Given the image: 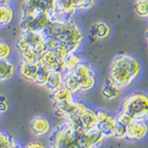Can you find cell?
<instances>
[{
    "label": "cell",
    "mask_w": 148,
    "mask_h": 148,
    "mask_svg": "<svg viewBox=\"0 0 148 148\" xmlns=\"http://www.w3.org/2000/svg\"><path fill=\"white\" fill-rule=\"evenodd\" d=\"M47 39V50H52L65 58L78 53L84 41V32L72 21H53L45 30Z\"/></svg>",
    "instance_id": "obj_1"
},
{
    "label": "cell",
    "mask_w": 148,
    "mask_h": 148,
    "mask_svg": "<svg viewBox=\"0 0 148 148\" xmlns=\"http://www.w3.org/2000/svg\"><path fill=\"white\" fill-rule=\"evenodd\" d=\"M56 0H23L21 7V30L45 31L55 20Z\"/></svg>",
    "instance_id": "obj_2"
},
{
    "label": "cell",
    "mask_w": 148,
    "mask_h": 148,
    "mask_svg": "<svg viewBox=\"0 0 148 148\" xmlns=\"http://www.w3.org/2000/svg\"><path fill=\"white\" fill-rule=\"evenodd\" d=\"M142 73L139 60L129 54H119L110 63L108 75L120 89L131 86Z\"/></svg>",
    "instance_id": "obj_3"
},
{
    "label": "cell",
    "mask_w": 148,
    "mask_h": 148,
    "mask_svg": "<svg viewBox=\"0 0 148 148\" xmlns=\"http://www.w3.org/2000/svg\"><path fill=\"white\" fill-rule=\"evenodd\" d=\"M16 48L21 59L39 61L47 51V39L45 31L21 30V34L16 41Z\"/></svg>",
    "instance_id": "obj_4"
},
{
    "label": "cell",
    "mask_w": 148,
    "mask_h": 148,
    "mask_svg": "<svg viewBox=\"0 0 148 148\" xmlns=\"http://www.w3.org/2000/svg\"><path fill=\"white\" fill-rule=\"evenodd\" d=\"M119 111L133 120L148 121V94L142 91L132 92L122 100Z\"/></svg>",
    "instance_id": "obj_5"
},
{
    "label": "cell",
    "mask_w": 148,
    "mask_h": 148,
    "mask_svg": "<svg viewBox=\"0 0 148 148\" xmlns=\"http://www.w3.org/2000/svg\"><path fill=\"white\" fill-rule=\"evenodd\" d=\"M96 0H56L54 21H71L77 12L89 11L95 6Z\"/></svg>",
    "instance_id": "obj_6"
},
{
    "label": "cell",
    "mask_w": 148,
    "mask_h": 148,
    "mask_svg": "<svg viewBox=\"0 0 148 148\" xmlns=\"http://www.w3.org/2000/svg\"><path fill=\"white\" fill-rule=\"evenodd\" d=\"M49 148H80L78 132L68 121L55 128L48 139Z\"/></svg>",
    "instance_id": "obj_7"
},
{
    "label": "cell",
    "mask_w": 148,
    "mask_h": 148,
    "mask_svg": "<svg viewBox=\"0 0 148 148\" xmlns=\"http://www.w3.org/2000/svg\"><path fill=\"white\" fill-rule=\"evenodd\" d=\"M65 121H68L76 131L86 132L96 128L97 126L96 112L95 109L85 106L75 117H73L68 120H65Z\"/></svg>",
    "instance_id": "obj_8"
},
{
    "label": "cell",
    "mask_w": 148,
    "mask_h": 148,
    "mask_svg": "<svg viewBox=\"0 0 148 148\" xmlns=\"http://www.w3.org/2000/svg\"><path fill=\"white\" fill-rule=\"evenodd\" d=\"M72 71L81 82V88L82 92H89L95 86V72L90 63L83 60L80 64L77 65L76 68Z\"/></svg>",
    "instance_id": "obj_9"
},
{
    "label": "cell",
    "mask_w": 148,
    "mask_h": 148,
    "mask_svg": "<svg viewBox=\"0 0 148 148\" xmlns=\"http://www.w3.org/2000/svg\"><path fill=\"white\" fill-rule=\"evenodd\" d=\"M95 112L97 117V129L102 132L106 139L113 138L116 122H117L116 115L104 108L96 109Z\"/></svg>",
    "instance_id": "obj_10"
},
{
    "label": "cell",
    "mask_w": 148,
    "mask_h": 148,
    "mask_svg": "<svg viewBox=\"0 0 148 148\" xmlns=\"http://www.w3.org/2000/svg\"><path fill=\"white\" fill-rule=\"evenodd\" d=\"M85 106H87L83 102L75 99L72 102H69V103L53 105V108L57 117L64 119V120H68L75 117Z\"/></svg>",
    "instance_id": "obj_11"
},
{
    "label": "cell",
    "mask_w": 148,
    "mask_h": 148,
    "mask_svg": "<svg viewBox=\"0 0 148 148\" xmlns=\"http://www.w3.org/2000/svg\"><path fill=\"white\" fill-rule=\"evenodd\" d=\"M148 135V124L143 120H132L127 126L126 140L132 143L141 142Z\"/></svg>",
    "instance_id": "obj_12"
},
{
    "label": "cell",
    "mask_w": 148,
    "mask_h": 148,
    "mask_svg": "<svg viewBox=\"0 0 148 148\" xmlns=\"http://www.w3.org/2000/svg\"><path fill=\"white\" fill-rule=\"evenodd\" d=\"M39 71L38 61H27L21 59L18 65V73L23 81L35 84L37 74Z\"/></svg>",
    "instance_id": "obj_13"
},
{
    "label": "cell",
    "mask_w": 148,
    "mask_h": 148,
    "mask_svg": "<svg viewBox=\"0 0 148 148\" xmlns=\"http://www.w3.org/2000/svg\"><path fill=\"white\" fill-rule=\"evenodd\" d=\"M64 59L61 57L54 52L52 50H47L46 52L42 56V58L39 60V63L43 64L44 66L47 68L50 71H58L64 73Z\"/></svg>",
    "instance_id": "obj_14"
},
{
    "label": "cell",
    "mask_w": 148,
    "mask_h": 148,
    "mask_svg": "<svg viewBox=\"0 0 148 148\" xmlns=\"http://www.w3.org/2000/svg\"><path fill=\"white\" fill-rule=\"evenodd\" d=\"M30 129L34 136L41 137L51 132V124L49 120L43 116H36L31 120Z\"/></svg>",
    "instance_id": "obj_15"
},
{
    "label": "cell",
    "mask_w": 148,
    "mask_h": 148,
    "mask_svg": "<svg viewBox=\"0 0 148 148\" xmlns=\"http://www.w3.org/2000/svg\"><path fill=\"white\" fill-rule=\"evenodd\" d=\"M121 90L122 89H120L110 78H108L106 79L104 84L102 86L101 95L105 100L113 101L118 99L121 95Z\"/></svg>",
    "instance_id": "obj_16"
},
{
    "label": "cell",
    "mask_w": 148,
    "mask_h": 148,
    "mask_svg": "<svg viewBox=\"0 0 148 148\" xmlns=\"http://www.w3.org/2000/svg\"><path fill=\"white\" fill-rule=\"evenodd\" d=\"M111 34V28L105 21H97L92 25L90 29V36L95 40L108 39Z\"/></svg>",
    "instance_id": "obj_17"
},
{
    "label": "cell",
    "mask_w": 148,
    "mask_h": 148,
    "mask_svg": "<svg viewBox=\"0 0 148 148\" xmlns=\"http://www.w3.org/2000/svg\"><path fill=\"white\" fill-rule=\"evenodd\" d=\"M50 99L52 101V105L69 103L75 100L74 94L64 86L53 92H50Z\"/></svg>",
    "instance_id": "obj_18"
},
{
    "label": "cell",
    "mask_w": 148,
    "mask_h": 148,
    "mask_svg": "<svg viewBox=\"0 0 148 148\" xmlns=\"http://www.w3.org/2000/svg\"><path fill=\"white\" fill-rule=\"evenodd\" d=\"M15 12L10 4L0 2V29L9 26L14 21Z\"/></svg>",
    "instance_id": "obj_19"
},
{
    "label": "cell",
    "mask_w": 148,
    "mask_h": 148,
    "mask_svg": "<svg viewBox=\"0 0 148 148\" xmlns=\"http://www.w3.org/2000/svg\"><path fill=\"white\" fill-rule=\"evenodd\" d=\"M63 83L64 87H66L68 90H69L74 95L82 92L81 82L72 71L63 73Z\"/></svg>",
    "instance_id": "obj_20"
},
{
    "label": "cell",
    "mask_w": 148,
    "mask_h": 148,
    "mask_svg": "<svg viewBox=\"0 0 148 148\" xmlns=\"http://www.w3.org/2000/svg\"><path fill=\"white\" fill-rule=\"evenodd\" d=\"M63 86V73L58 71H50L47 81H46V83L44 88H45L50 94V92L57 91Z\"/></svg>",
    "instance_id": "obj_21"
},
{
    "label": "cell",
    "mask_w": 148,
    "mask_h": 148,
    "mask_svg": "<svg viewBox=\"0 0 148 148\" xmlns=\"http://www.w3.org/2000/svg\"><path fill=\"white\" fill-rule=\"evenodd\" d=\"M16 67L9 59L0 60V82H4L11 79L15 73Z\"/></svg>",
    "instance_id": "obj_22"
},
{
    "label": "cell",
    "mask_w": 148,
    "mask_h": 148,
    "mask_svg": "<svg viewBox=\"0 0 148 148\" xmlns=\"http://www.w3.org/2000/svg\"><path fill=\"white\" fill-rule=\"evenodd\" d=\"M83 58L82 55L79 53H74L71 55H69L68 57L65 58L64 59V68L65 72L66 71H71L76 68L78 64H80L82 61H83Z\"/></svg>",
    "instance_id": "obj_23"
},
{
    "label": "cell",
    "mask_w": 148,
    "mask_h": 148,
    "mask_svg": "<svg viewBox=\"0 0 148 148\" xmlns=\"http://www.w3.org/2000/svg\"><path fill=\"white\" fill-rule=\"evenodd\" d=\"M133 9L138 17L148 18V0H135Z\"/></svg>",
    "instance_id": "obj_24"
},
{
    "label": "cell",
    "mask_w": 148,
    "mask_h": 148,
    "mask_svg": "<svg viewBox=\"0 0 148 148\" xmlns=\"http://www.w3.org/2000/svg\"><path fill=\"white\" fill-rule=\"evenodd\" d=\"M49 73H50L49 69L45 66H44L43 64L39 63V71H38V74H37L35 84L40 87H45L46 81H47V78L49 76Z\"/></svg>",
    "instance_id": "obj_25"
},
{
    "label": "cell",
    "mask_w": 148,
    "mask_h": 148,
    "mask_svg": "<svg viewBox=\"0 0 148 148\" xmlns=\"http://www.w3.org/2000/svg\"><path fill=\"white\" fill-rule=\"evenodd\" d=\"M14 143L15 141L10 134L0 131V148H11Z\"/></svg>",
    "instance_id": "obj_26"
},
{
    "label": "cell",
    "mask_w": 148,
    "mask_h": 148,
    "mask_svg": "<svg viewBox=\"0 0 148 148\" xmlns=\"http://www.w3.org/2000/svg\"><path fill=\"white\" fill-rule=\"evenodd\" d=\"M11 46L6 40L0 39V60L9 59L11 56Z\"/></svg>",
    "instance_id": "obj_27"
},
{
    "label": "cell",
    "mask_w": 148,
    "mask_h": 148,
    "mask_svg": "<svg viewBox=\"0 0 148 148\" xmlns=\"http://www.w3.org/2000/svg\"><path fill=\"white\" fill-rule=\"evenodd\" d=\"M127 135V126L119 123V122H116V126L114 130V137L117 140H125Z\"/></svg>",
    "instance_id": "obj_28"
},
{
    "label": "cell",
    "mask_w": 148,
    "mask_h": 148,
    "mask_svg": "<svg viewBox=\"0 0 148 148\" xmlns=\"http://www.w3.org/2000/svg\"><path fill=\"white\" fill-rule=\"evenodd\" d=\"M116 119H117L118 122L125 125V126H128V125L133 120L131 117H130V116H128L127 114L121 112V111H119L118 114L116 115Z\"/></svg>",
    "instance_id": "obj_29"
},
{
    "label": "cell",
    "mask_w": 148,
    "mask_h": 148,
    "mask_svg": "<svg viewBox=\"0 0 148 148\" xmlns=\"http://www.w3.org/2000/svg\"><path fill=\"white\" fill-rule=\"evenodd\" d=\"M23 148H46L44 143H42L39 140H32L28 142Z\"/></svg>",
    "instance_id": "obj_30"
},
{
    "label": "cell",
    "mask_w": 148,
    "mask_h": 148,
    "mask_svg": "<svg viewBox=\"0 0 148 148\" xmlns=\"http://www.w3.org/2000/svg\"><path fill=\"white\" fill-rule=\"evenodd\" d=\"M8 110V105L7 103V97L1 95H0V114L6 113Z\"/></svg>",
    "instance_id": "obj_31"
},
{
    "label": "cell",
    "mask_w": 148,
    "mask_h": 148,
    "mask_svg": "<svg viewBox=\"0 0 148 148\" xmlns=\"http://www.w3.org/2000/svg\"><path fill=\"white\" fill-rule=\"evenodd\" d=\"M12 1H13V0H0V2L5 3V4H10Z\"/></svg>",
    "instance_id": "obj_32"
},
{
    "label": "cell",
    "mask_w": 148,
    "mask_h": 148,
    "mask_svg": "<svg viewBox=\"0 0 148 148\" xmlns=\"http://www.w3.org/2000/svg\"><path fill=\"white\" fill-rule=\"evenodd\" d=\"M11 148H23V147H22V146H21L20 145H18L17 143H14V145H13V146H12Z\"/></svg>",
    "instance_id": "obj_33"
},
{
    "label": "cell",
    "mask_w": 148,
    "mask_h": 148,
    "mask_svg": "<svg viewBox=\"0 0 148 148\" xmlns=\"http://www.w3.org/2000/svg\"><path fill=\"white\" fill-rule=\"evenodd\" d=\"M145 39L147 41V44H148V29L145 31Z\"/></svg>",
    "instance_id": "obj_34"
}]
</instances>
